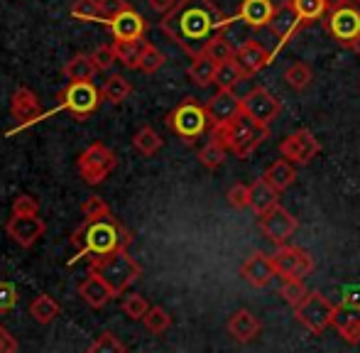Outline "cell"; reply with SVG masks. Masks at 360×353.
<instances>
[{"mask_svg":"<svg viewBox=\"0 0 360 353\" xmlns=\"http://www.w3.org/2000/svg\"><path fill=\"white\" fill-rule=\"evenodd\" d=\"M231 20L218 10L214 0H176V5L162 18L160 30L176 42L186 54L199 57L214 34L223 32Z\"/></svg>","mask_w":360,"mask_h":353,"instance_id":"1","label":"cell"},{"mask_svg":"<svg viewBox=\"0 0 360 353\" xmlns=\"http://www.w3.org/2000/svg\"><path fill=\"white\" fill-rule=\"evenodd\" d=\"M69 243L79 250V258L94 260L115 250H128V245L133 243V233L108 214L98 219H86L72 233Z\"/></svg>","mask_w":360,"mask_h":353,"instance_id":"2","label":"cell"},{"mask_svg":"<svg viewBox=\"0 0 360 353\" xmlns=\"http://www.w3.org/2000/svg\"><path fill=\"white\" fill-rule=\"evenodd\" d=\"M211 135L226 145L228 153L245 160L270 138V128H267V123H260L252 115H248L245 110H240L233 120L211 128Z\"/></svg>","mask_w":360,"mask_h":353,"instance_id":"3","label":"cell"},{"mask_svg":"<svg viewBox=\"0 0 360 353\" xmlns=\"http://www.w3.org/2000/svg\"><path fill=\"white\" fill-rule=\"evenodd\" d=\"M89 272L98 275L105 285L113 290V295H123L133 282L140 280L143 275V267L135 263L128 255V250H115V253L101 255V258H94L89 265Z\"/></svg>","mask_w":360,"mask_h":353,"instance_id":"4","label":"cell"},{"mask_svg":"<svg viewBox=\"0 0 360 353\" xmlns=\"http://www.w3.org/2000/svg\"><path fill=\"white\" fill-rule=\"evenodd\" d=\"M167 125H169L184 143H194L196 138H201V135L214 128L206 105L199 103L196 98L181 101V103L167 115Z\"/></svg>","mask_w":360,"mask_h":353,"instance_id":"5","label":"cell"},{"mask_svg":"<svg viewBox=\"0 0 360 353\" xmlns=\"http://www.w3.org/2000/svg\"><path fill=\"white\" fill-rule=\"evenodd\" d=\"M103 91L94 82H69L67 89L59 94V108L74 115L76 120H86L101 108Z\"/></svg>","mask_w":360,"mask_h":353,"instance_id":"6","label":"cell"},{"mask_svg":"<svg viewBox=\"0 0 360 353\" xmlns=\"http://www.w3.org/2000/svg\"><path fill=\"white\" fill-rule=\"evenodd\" d=\"M333 314H336V304L326 300L319 292H309L297 307H294V316L302 321L311 334H323L328 326L333 324Z\"/></svg>","mask_w":360,"mask_h":353,"instance_id":"7","label":"cell"},{"mask_svg":"<svg viewBox=\"0 0 360 353\" xmlns=\"http://www.w3.org/2000/svg\"><path fill=\"white\" fill-rule=\"evenodd\" d=\"M76 169H79L81 179L86 184H101L110 172L115 169V155L103 143H94L79 155L76 160Z\"/></svg>","mask_w":360,"mask_h":353,"instance_id":"8","label":"cell"},{"mask_svg":"<svg viewBox=\"0 0 360 353\" xmlns=\"http://www.w3.org/2000/svg\"><path fill=\"white\" fill-rule=\"evenodd\" d=\"M326 27L341 47H353L360 37V10L356 3H348L338 10H331L326 18Z\"/></svg>","mask_w":360,"mask_h":353,"instance_id":"9","label":"cell"},{"mask_svg":"<svg viewBox=\"0 0 360 353\" xmlns=\"http://www.w3.org/2000/svg\"><path fill=\"white\" fill-rule=\"evenodd\" d=\"M275 270L282 280H304L314 270V258L302 248L294 245H280L277 253L272 255Z\"/></svg>","mask_w":360,"mask_h":353,"instance_id":"10","label":"cell"},{"mask_svg":"<svg viewBox=\"0 0 360 353\" xmlns=\"http://www.w3.org/2000/svg\"><path fill=\"white\" fill-rule=\"evenodd\" d=\"M257 219H260L262 236H265L270 243H275L277 248H280V245H285L287 240L292 238L294 231H297V226H299V221L294 219L287 209H282L280 204H277L275 209L267 211V214L257 216Z\"/></svg>","mask_w":360,"mask_h":353,"instance_id":"11","label":"cell"},{"mask_svg":"<svg viewBox=\"0 0 360 353\" xmlns=\"http://www.w3.org/2000/svg\"><path fill=\"white\" fill-rule=\"evenodd\" d=\"M319 153H321V145H319L316 135L307 128L294 130V133L287 135L280 145V155L294 165H309Z\"/></svg>","mask_w":360,"mask_h":353,"instance_id":"12","label":"cell"},{"mask_svg":"<svg viewBox=\"0 0 360 353\" xmlns=\"http://www.w3.org/2000/svg\"><path fill=\"white\" fill-rule=\"evenodd\" d=\"M243 110H245L248 115H252L255 120H260V123L270 125L272 120L280 115L282 105H280V98L272 96L265 86H255L243 96Z\"/></svg>","mask_w":360,"mask_h":353,"instance_id":"13","label":"cell"},{"mask_svg":"<svg viewBox=\"0 0 360 353\" xmlns=\"http://www.w3.org/2000/svg\"><path fill=\"white\" fill-rule=\"evenodd\" d=\"M267 27L272 30V34L277 37V44L282 47V44H287L289 39L299 32V30L307 27V20L297 13V8H294L292 0H287V3H280L275 8V15H272V20H270Z\"/></svg>","mask_w":360,"mask_h":353,"instance_id":"14","label":"cell"},{"mask_svg":"<svg viewBox=\"0 0 360 353\" xmlns=\"http://www.w3.org/2000/svg\"><path fill=\"white\" fill-rule=\"evenodd\" d=\"M5 231H8V236L18 245H22V248H32V245L44 236V231H47V224H44V221L39 219L37 214H27V216L13 214V219L8 221Z\"/></svg>","mask_w":360,"mask_h":353,"instance_id":"15","label":"cell"},{"mask_svg":"<svg viewBox=\"0 0 360 353\" xmlns=\"http://www.w3.org/2000/svg\"><path fill=\"white\" fill-rule=\"evenodd\" d=\"M240 277L248 282V285L257 287H267L272 280L277 277V270H275V263H272V255H265V253H255L243 263L240 267Z\"/></svg>","mask_w":360,"mask_h":353,"instance_id":"16","label":"cell"},{"mask_svg":"<svg viewBox=\"0 0 360 353\" xmlns=\"http://www.w3.org/2000/svg\"><path fill=\"white\" fill-rule=\"evenodd\" d=\"M206 110H209V118L216 128V125L228 123V120H233L240 113L243 98H238V96L233 94V89H218V94L214 98H209V103H206Z\"/></svg>","mask_w":360,"mask_h":353,"instance_id":"17","label":"cell"},{"mask_svg":"<svg viewBox=\"0 0 360 353\" xmlns=\"http://www.w3.org/2000/svg\"><path fill=\"white\" fill-rule=\"evenodd\" d=\"M10 113H13L15 120H20V125H30V123H37L44 115V110L32 91L27 86H20L13 94V98H10Z\"/></svg>","mask_w":360,"mask_h":353,"instance_id":"18","label":"cell"},{"mask_svg":"<svg viewBox=\"0 0 360 353\" xmlns=\"http://www.w3.org/2000/svg\"><path fill=\"white\" fill-rule=\"evenodd\" d=\"M233 59L240 64V69H243V74H245V77H252V74H257L260 69L270 67L272 54L267 52L260 42L250 39V42L240 44V47L236 49V57H233Z\"/></svg>","mask_w":360,"mask_h":353,"instance_id":"19","label":"cell"},{"mask_svg":"<svg viewBox=\"0 0 360 353\" xmlns=\"http://www.w3.org/2000/svg\"><path fill=\"white\" fill-rule=\"evenodd\" d=\"M108 30L113 32L115 39H143L147 23L140 13H135L133 8H125L120 15H115L108 23Z\"/></svg>","mask_w":360,"mask_h":353,"instance_id":"20","label":"cell"},{"mask_svg":"<svg viewBox=\"0 0 360 353\" xmlns=\"http://www.w3.org/2000/svg\"><path fill=\"white\" fill-rule=\"evenodd\" d=\"M331 326L341 334V339L346 341V344H358L360 341V307L356 304L336 307Z\"/></svg>","mask_w":360,"mask_h":353,"instance_id":"21","label":"cell"},{"mask_svg":"<svg viewBox=\"0 0 360 353\" xmlns=\"http://www.w3.org/2000/svg\"><path fill=\"white\" fill-rule=\"evenodd\" d=\"M260 331H262L260 319L248 309L236 312V314L228 319V334H231L236 341H240V344H250L252 339L260 336Z\"/></svg>","mask_w":360,"mask_h":353,"instance_id":"22","label":"cell"},{"mask_svg":"<svg viewBox=\"0 0 360 353\" xmlns=\"http://www.w3.org/2000/svg\"><path fill=\"white\" fill-rule=\"evenodd\" d=\"M79 297L89 307H94V309H101V307L108 304V302L113 300L115 295H113V290H110V287L105 285V282L101 280L98 275L89 272V277H86V280L79 285Z\"/></svg>","mask_w":360,"mask_h":353,"instance_id":"23","label":"cell"},{"mask_svg":"<svg viewBox=\"0 0 360 353\" xmlns=\"http://www.w3.org/2000/svg\"><path fill=\"white\" fill-rule=\"evenodd\" d=\"M275 8L277 5L272 0H243L238 18L245 25H250V27H265V25H270Z\"/></svg>","mask_w":360,"mask_h":353,"instance_id":"24","label":"cell"},{"mask_svg":"<svg viewBox=\"0 0 360 353\" xmlns=\"http://www.w3.org/2000/svg\"><path fill=\"white\" fill-rule=\"evenodd\" d=\"M277 204H280V191H277L265 176L252 181L250 184V209L255 211L257 216L267 214V211L275 209Z\"/></svg>","mask_w":360,"mask_h":353,"instance_id":"25","label":"cell"},{"mask_svg":"<svg viewBox=\"0 0 360 353\" xmlns=\"http://www.w3.org/2000/svg\"><path fill=\"white\" fill-rule=\"evenodd\" d=\"M262 176H265V179L282 194V191L294 184V179H297V169H294V162H289L287 158H282V160H275V162L265 169V174Z\"/></svg>","mask_w":360,"mask_h":353,"instance_id":"26","label":"cell"},{"mask_svg":"<svg viewBox=\"0 0 360 353\" xmlns=\"http://www.w3.org/2000/svg\"><path fill=\"white\" fill-rule=\"evenodd\" d=\"M62 72L69 82H94V77L98 74V67L94 64L91 54H76V57H72L64 64Z\"/></svg>","mask_w":360,"mask_h":353,"instance_id":"27","label":"cell"},{"mask_svg":"<svg viewBox=\"0 0 360 353\" xmlns=\"http://www.w3.org/2000/svg\"><path fill=\"white\" fill-rule=\"evenodd\" d=\"M143 47H145L143 39H115L113 42L115 57H118V62L128 69H138Z\"/></svg>","mask_w":360,"mask_h":353,"instance_id":"28","label":"cell"},{"mask_svg":"<svg viewBox=\"0 0 360 353\" xmlns=\"http://www.w3.org/2000/svg\"><path fill=\"white\" fill-rule=\"evenodd\" d=\"M245 79L243 74L240 64L236 59H226V62H218L216 64V77H214V84L218 89H236L238 84Z\"/></svg>","mask_w":360,"mask_h":353,"instance_id":"29","label":"cell"},{"mask_svg":"<svg viewBox=\"0 0 360 353\" xmlns=\"http://www.w3.org/2000/svg\"><path fill=\"white\" fill-rule=\"evenodd\" d=\"M214 77H216V62L211 57H206V54H199V57H194V62H191L189 67V79L196 84V86L206 89L214 84Z\"/></svg>","mask_w":360,"mask_h":353,"instance_id":"30","label":"cell"},{"mask_svg":"<svg viewBox=\"0 0 360 353\" xmlns=\"http://www.w3.org/2000/svg\"><path fill=\"white\" fill-rule=\"evenodd\" d=\"M30 314H32V319L39 321V324H52V321L62 314V307L49 295H39V297H34L32 304H30Z\"/></svg>","mask_w":360,"mask_h":353,"instance_id":"31","label":"cell"},{"mask_svg":"<svg viewBox=\"0 0 360 353\" xmlns=\"http://www.w3.org/2000/svg\"><path fill=\"white\" fill-rule=\"evenodd\" d=\"M226 145L221 143L218 138L211 135V140L199 150V162L204 165L206 169H218L223 162H226Z\"/></svg>","mask_w":360,"mask_h":353,"instance_id":"32","label":"cell"},{"mask_svg":"<svg viewBox=\"0 0 360 353\" xmlns=\"http://www.w3.org/2000/svg\"><path fill=\"white\" fill-rule=\"evenodd\" d=\"M133 145H135V150H138V153L152 158V155H157L162 150V138H160V133H157L155 128L145 125V128H140L138 133H135Z\"/></svg>","mask_w":360,"mask_h":353,"instance_id":"33","label":"cell"},{"mask_svg":"<svg viewBox=\"0 0 360 353\" xmlns=\"http://www.w3.org/2000/svg\"><path fill=\"white\" fill-rule=\"evenodd\" d=\"M103 98L110 101V103H123L125 98L130 96V91H133V86H130V82L125 77H120V74H113V77L105 79L103 84Z\"/></svg>","mask_w":360,"mask_h":353,"instance_id":"34","label":"cell"},{"mask_svg":"<svg viewBox=\"0 0 360 353\" xmlns=\"http://www.w3.org/2000/svg\"><path fill=\"white\" fill-rule=\"evenodd\" d=\"M285 82H287V86H289V89L304 91V89L309 86V84L314 82L311 67H309V64H304V62H294L292 67H287V69H285Z\"/></svg>","mask_w":360,"mask_h":353,"instance_id":"35","label":"cell"},{"mask_svg":"<svg viewBox=\"0 0 360 353\" xmlns=\"http://www.w3.org/2000/svg\"><path fill=\"white\" fill-rule=\"evenodd\" d=\"M204 54H206V57H211L218 64V62H226V59L236 57V47H233L231 39H228L226 34L218 32V34H214V37L209 39V44H206Z\"/></svg>","mask_w":360,"mask_h":353,"instance_id":"36","label":"cell"},{"mask_svg":"<svg viewBox=\"0 0 360 353\" xmlns=\"http://www.w3.org/2000/svg\"><path fill=\"white\" fill-rule=\"evenodd\" d=\"M69 13H72L74 20H84V23H103L98 0H74Z\"/></svg>","mask_w":360,"mask_h":353,"instance_id":"37","label":"cell"},{"mask_svg":"<svg viewBox=\"0 0 360 353\" xmlns=\"http://www.w3.org/2000/svg\"><path fill=\"white\" fill-rule=\"evenodd\" d=\"M143 324L150 334H165V331L172 326V316L167 314L162 307H150L147 314L143 316Z\"/></svg>","mask_w":360,"mask_h":353,"instance_id":"38","label":"cell"},{"mask_svg":"<svg viewBox=\"0 0 360 353\" xmlns=\"http://www.w3.org/2000/svg\"><path fill=\"white\" fill-rule=\"evenodd\" d=\"M165 62H167L165 54H162L155 44L145 42L143 54H140V64H138L140 72H143V74H155V72H160V69L165 67Z\"/></svg>","mask_w":360,"mask_h":353,"instance_id":"39","label":"cell"},{"mask_svg":"<svg viewBox=\"0 0 360 353\" xmlns=\"http://www.w3.org/2000/svg\"><path fill=\"white\" fill-rule=\"evenodd\" d=\"M292 3H294V8H297V13L307 20V25L316 23V20H321L323 15L328 13L326 0H292Z\"/></svg>","mask_w":360,"mask_h":353,"instance_id":"40","label":"cell"},{"mask_svg":"<svg viewBox=\"0 0 360 353\" xmlns=\"http://www.w3.org/2000/svg\"><path fill=\"white\" fill-rule=\"evenodd\" d=\"M280 295L285 297L287 304L297 307L299 302H302L304 297L309 295V290H307V287H304V282H302V280H282V290H280Z\"/></svg>","mask_w":360,"mask_h":353,"instance_id":"41","label":"cell"},{"mask_svg":"<svg viewBox=\"0 0 360 353\" xmlns=\"http://www.w3.org/2000/svg\"><path fill=\"white\" fill-rule=\"evenodd\" d=\"M147 309H150V304H147V300L143 295H128L123 297V312L125 316H130V319L135 321H143V316L147 314Z\"/></svg>","mask_w":360,"mask_h":353,"instance_id":"42","label":"cell"},{"mask_svg":"<svg viewBox=\"0 0 360 353\" xmlns=\"http://www.w3.org/2000/svg\"><path fill=\"white\" fill-rule=\"evenodd\" d=\"M91 353H123L125 351V344H120L110 331H103L94 344L89 346Z\"/></svg>","mask_w":360,"mask_h":353,"instance_id":"43","label":"cell"},{"mask_svg":"<svg viewBox=\"0 0 360 353\" xmlns=\"http://www.w3.org/2000/svg\"><path fill=\"white\" fill-rule=\"evenodd\" d=\"M91 59H94V64L98 67V72H108V69L113 67V62H118L113 44H103V47H96L94 52H91Z\"/></svg>","mask_w":360,"mask_h":353,"instance_id":"44","label":"cell"},{"mask_svg":"<svg viewBox=\"0 0 360 353\" xmlns=\"http://www.w3.org/2000/svg\"><path fill=\"white\" fill-rule=\"evenodd\" d=\"M226 199L233 209H245V206H250V186L238 181V184H233L231 189H228Z\"/></svg>","mask_w":360,"mask_h":353,"instance_id":"45","label":"cell"},{"mask_svg":"<svg viewBox=\"0 0 360 353\" xmlns=\"http://www.w3.org/2000/svg\"><path fill=\"white\" fill-rule=\"evenodd\" d=\"M81 214H84V219H98V216H108L110 209L101 196H89L81 204Z\"/></svg>","mask_w":360,"mask_h":353,"instance_id":"46","label":"cell"},{"mask_svg":"<svg viewBox=\"0 0 360 353\" xmlns=\"http://www.w3.org/2000/svg\"><path fill=\"white\" fill-rule=\"evenodd\" d=\"M18 302H20V295H18V290H15V285L0 280V314L15 309Z\"/></svg>","mask_w":360,"mask_h":353,"instance_id":"47","label":"cell"},{"mask_svg":"<svg viewBox=\"0 0 360 353\" xmlns=\"http://www.w3.org/2000/svg\"><path fill=\"white\" fill-rule=\"evenodd\" d=\"M13 214L18 216H27V214H39V204L34 196L30 194H20L18 199L13 201Z\"/></svg>","mask_w":360,"mask_h":353,"instance_id":"48","label":"cell"},{"mask_svg":"<svg viewBox=\"0 0 360 353\" xmlns=\"http://www.w3.org/2000/svg\"><path fill=\"white\" fill-rule=\"evenodd\" d=\"M98 5H101V15H103V23L108 25L110 20L115 18V15H120L125 8H130L125 0H98Z\"/></svg>","mask_w":360,"mask_h":353,"instance_id":"49","label":"cell"},{"mask_svg":"<svg viewBox=\"0 0 360 353\" xmlns=\"http://www.w3.org/2000/svg\"><path fill=\"white\" fill-rule=\"evenodd\" d=\"M20 346L15 341V336H10V331L5 326H0V353H15Z\"/></svg>","mask_w":360,"mask_h":353,"instance_id":"50","label":"cell"},{"mask_svg":"<svg viewBox=\"0 0 360 353\" xmlns=\"http://www.w3.org/2000/svg\"><path fill=\"white\" fill-rule=\"evenodd\" d=\"M150 3V8L155 10V13H162V15H167L172 8L176 5V0H147Z\"/></svg>","mask_w":360,"mask_h":353,"instance_id":"51","label":"cell"},{"mask_svg":"<svg viewBox=\"0 0 360 353\" xmlns=\"http://www.w3.org/2000/svg\"><path fill=\"white\" fill-rule=\"evenodd\" d=\"M348 3H351V0H326V8H328V13H331V10H338Z\"/></svg>","mask_w":360,"mask_h":353,"instance_id":"52","label":"cell"},{"mask_svg":"<svg viewBox=\"0 0 360 353\" xmlns=\"http://www.w3.org/2000/svg\"><path fill=\"white\" fill-rule=\"evenodd\" d=\"M351 49H353V52H356L358 57H360V37L356 39V42H353V47H351Z\"/></svg>","mask_w":360,"mask_h":353,"instance_id":"53","label":"cell"},{"mask_svg":"<svg viewBox=\"0 0 360 353\" xmlns=\"http://www.w3.org/2000/svg\"><path fill=\"white\" fill-rule=\"evenodd\" d=\"M351 3H356V5H360V0H351Z\"/></svg>","mask_w":360,"mask_h":353,"instance_id":"54","label":"cell"}]
</instances>
